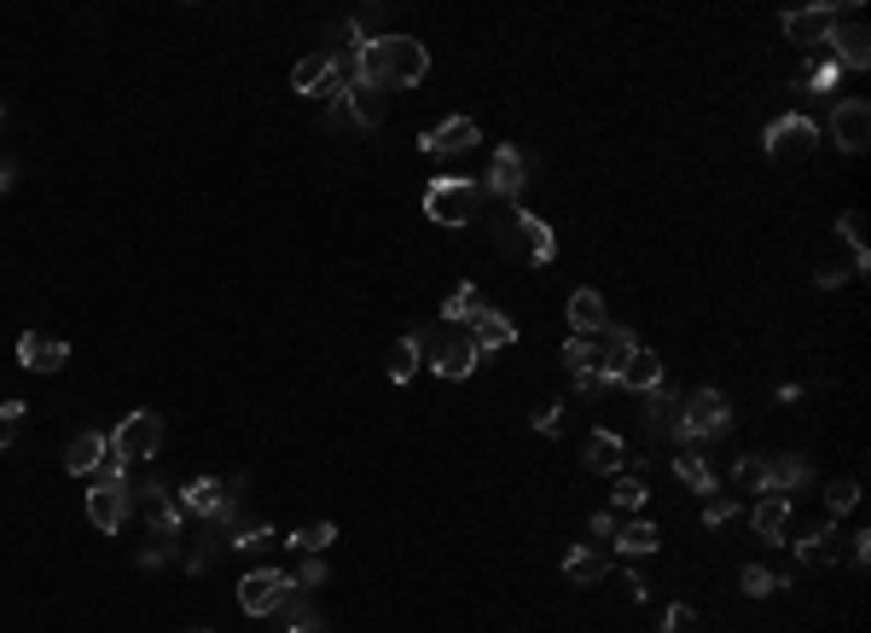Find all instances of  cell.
Masks as SVG:
<instances>
[{
    "label": "cell",
    "mask_w": 871,
    "mask_h": 633,
    "mask_svg": "<svg viewBox=\"0 0 871 633\" xmlns=\"http://www.w3.org/2000/svg\"><path fill=\"white\" fill-rule=\"evenodd\" d=\"M169 558H180V541H157V547L140 552V570H163Z\"/></svg>",
    "instance_id": "46"
},
{
    "label": "cell",
    "mask_w": 871,
    "mask_h": 633,
    "mask_svg": "<svg viewBox=\"0 0 871 633\" xmlns=\"http://www.w3.org/2000/svg\"><path fill=\"white\" fill-rule=\"evenodd\" d=\"M192 633H210V628H192Z\"/></svg>",
    "instance_id": "52"
},
{
    "label": "cell",
    "mask_w": 871,
    "mask_h": 633,
    "mask_svg": "<svg viewBox=\"0 0 871 633\" xmlns=\"http://www.w3.org/2000/svg\"><path fill=\"white\" fill-rule=\"evenodd\" d=\"M291 599H296V582L285 570H273V564H256V570H245V582H238L245 617H280Z\"/></svg>",
    "instance_id": "7"
},
{
    "label": "cell",
    "mask_w": 871,
    "mask_h": 633,
    "mask_svg": "<svg viewBox=\"0 0 871 633\" xmlns=\"http://www.w3.org/2000/svg\"><path fill=\"white\" fill-rule=\"evenodd\" d=\"M848 77V70L837 65V59H825V65H808V70H796V87L802 93H837V82Z\"/></svg>",
    "instance_id": "37"
},
{
    "label": "cell",
    "mask_w": 871,
    "mask_h": 633,
    "mask_svg": "<svg viewBox=\"0 0 871 633\" xmlns=\"http://www.w3.org/2000/svg\"><path fill=\"white\" fill-rule=\"evenodd\" d=\"M848 558H855V570H866L871 564V535L860 529V535H848Z\"/></svg>",
    "instance_id": "49"
},
{
    "label": "cell",
    "mask_w": 871,
    "mask_h": 633,
    "mask_svg": "<svg viewBox=\"0 0 871 633\" xmlns=\"http://www.w3.org/2000/svg\"><path fill=\"white\" fill-rule=\"evenodd\" d=\"M331 541H338V524H296V529L285 535V547H296L303 558H326Z\"/></svg>",
    "instance_id": "31"
},
{
    "label": "cell",
    "mask_w": 871,
    "mask_h": 633,
    "mask_svg": "<svg viewBox=\"0 0 871 633\" xmlns=\"http://www.w3.org/2000/svg\"><path fill=\"white\" fill-rule=\"evenodd\" d=\"M738 517V500H727V494H709V506H703V524L709 529H720V524H732Z\"/></svg>",
    "instance_id": "45"
},
{
    "label": "cell",
    "mask_w": 871,
    "mask_h": 633,
    "mask_svg": "<svg viewBox=\"0 0 871 633\" xmlns=\"http://www.w3.org/2000/svg\"><path fill=\"white\" fill-rule=\"evenodd\" d=\"M128 512H134V482L128 477H87V524L99 535H117L128 524Z\"/></svg>",
    "instance_id": "6"
},
{
    "label": "cell",
    "mask_w": 871,
    "mask_h": 633,
    "mask_svg": "<svg viewBox=\"0 0 871 633\" xmlns=\"http://www.w3.org/2000/svg\"><path fill=\"white\" fill-rule=\"evenodd\" d=\"M466 338L476 343V355H494V349L517 343V326H511V314H499V308H476L466 320Z\"/></svg>",
    "instance_id": "17"
},
{
    "label": "cell",
    "mask_w": 871,
    "mask_h": 633,
    "mask_svg": "<svg viewBox=\"0 0 871 633\" xmlns=\"http://www.w3.org/2000/svg\"><path fill=\"white\" fill-rule=\"evenodd\" d=\"M534 431H541V436H558V431H564V407H558V401L541 407V413H534Z\"/></svg>",
    "instance_id": "48"
},
{
    "label": "cell",
    "mask_w": 871,
    "mask_h": 633,
    "mask_svg": "<svg viewBox=\"0 0 871 633\" xmlns=\"http://www.w3.org/2000/svg\"><path fill=\"white\" fill-rule=\"evenodd\" d=\"M808 477H813V465L802 454L767 459V494H796V489H808Z\"/></svg>",
    "instance_id": "27"
},
{
    "label": "cell",
    "mask_w": 871,
    "mask_h": 633,
    "mask_svg": "<svg viewBox=\"0 0 871 633\" xmlns=\"http://www.w3.org/2000/svg\"><path fill=\"white\" fill-rule=\"evenodd\" d=\"M157 448H163V419L157 413H128L117 431H110V454L117 459H157Z\"/></svg>",
    "instance_id": "12"
},
{
    "label": "cell",
    "mask_w": 871,
    "mask_h": 633,
    "mask_svg": "<svg viewBox=\"0 0 871 633\" xmlns=\"http://www.w3.org/2000/svg\"><path fill=\"white\" fill-rule=\"evenodd\" d=\"M471 145H483V128H476L471 117H442L436 128H424V134H419V152L431 157V163L466 157Z\"/></svg>",
    "instance_id": "11"
},
{
    "label": "cell",
    "mask_w": 871,
    "mask_h": 633,
    "mask_svg": "<svg viewBox=\"0 0 871 633\" xmlns=\"http://www.w3.org/2000/svg\"><path fill=\"white\" fill-rule=\"evenodd\" d=\"M569 326H576V338H592V331H604V296L581 285L576 296H569Z\"/></svg>",
    "instance_id": "29"
},
{
    "label": "cell",
    "mask_w": 871,
    "mask_h": 633,
    "mask_svg": "<svg viewBox=\"0 0 871 633\" xmlns=\"http://www.w3.org/2000/svg\"><path fill=\"white\" fill-rule=\"evenodd\" d=\"M227 494H233V482H221V477H198V482H187V489H180L175 500H180V512L187 517H203V524H210V517L227 506Z\"/></svg>",
    "instance_id": "21"
},
{
    "label": "cell",
    "mask_w": 871,
    "mask_h": 633,
    "mask_svg": "<svg viewBox=\"0 0 871 633\" xmlns=\"http://www.w3.org/2000/svg\"><path fill=\"white\" fill-rule=\"evenodd\" d=\"M326 105H331V117L349 122V128H378V122H384V93L361 87V82H343Z\"/></svg>",
    "instance_id": "13"
},
{
    "label": "cell",
    "mask_w": 871,
    "mask_h": 633,
    "mask_svg": "<svg viewBox=\"0 0 871 633\" xmlns=\"http://www.w3.org/2000/svg\"><path fill=\"white\" fill-rule=\"evenodd\" d=\"M837 17H855V12H837V7H796V12H785V35L790 42H813V35H825L831 24H837Z\"/></svg>",
    "instance_id": "25"
},
{
    "label": "cell",
    "mask_w": 871,
    "mask_h": 633,
    "mask_svg": "<svg viewBox=\"0 0 871 633\" xmlns=\"http://www.w3.org/2000/svg\"><path fill=\"white\" fill-rule=\"evenodd\" d=\"M431 77V47L419 35H373L366 47L349 52V82L373 93H401Z\"/></svg>",
    "instance_id": "1"
},
{
    "label": "cell",
    "mask_w": 871,
    "mask_h": 633,
    "mask_svg": "<svg viewBox=\"0 0 871 633\" xmlns=\"http://www.w3.org/2000/svg\"><path fill=\"white\" fill-rule=\"evenodd\" d=\"M843 552H848V535L837 524H825V529H813L808 541H796V558H802L808 570H831Z\"/></svg>",
    "instance_id": "22"
},
{
    "label": "cell",
    "mask_w": 871,
    "mask_h": 633,
    "mask_svg": "<svg viewBox=\"0 0 871 633\" xmlns=\"http://www.w3.org/2000/svg\"><path fill=\"white\" fill-rule=\"evenodd\" d=\"M732 431V407L720 396L715 384L692 389V396L680 401V431H674V448H692V442H715Z\"/></svg>",
    "instance_id": "4"
},
{
    "label": "cell",
    "mask_w": 871,
    "mask_h": 633,
    "mask_svg": "<svg viewBox=\"0 0 871 633\" xmlns=\"http://www.w3.org/2000/svg\"><path fill=\"white\" fill-rule=\"evenodd\" d=\"M523 186H529V152H517V145H494V169H489V180H483V192L517 203V192H523Z\"/></svg>",
    "instance_id": "15"
},
{
    "label": "cell",
    "mask_w": 871,
    "mask_h": 633,
    "mask_svg": "<svg viewBox=\"0 0 871 633\" xmlns=\"http://www.w3.org/2000/svg\"><path fill=\"white\" fill-rule=\"evenodd\" d=\"M622 482H616V494H610V506L616 512H639L645 500H651V489H645V477L639 471H616Z\"/></svg>",
    "instance_id": "38"
},
{
    "label": "cell",
    "mask_w": 871,
    "mask_h": 633,
    "mask_svg": "<svg viewBox=\"0 0 871 633\" xmlns=\"http://www.w3.org/2000/svg\"><path fill=\"white\" fill-rule=\"evenodd\" d=\"M24 413H30L24 401H0V448H12V442H17V424H24Z\"/></svg>",
    "instance_id": "43"
},
{
    "label": "cell",
    "mask_w": 871,
    "mask_h": 633,
    "mask_svg": "<svg viewBox=\"0 0 871 633\" xmlns=\"http://www.w3.org/2000/svg\"><path fill=\"white\" fill-rule=\"evenodd\" d=\"M669 378V372H662V355H651V349H634V355H627V366H622V389H634V396H651V389Z\"/></svg>",
    "instance_id": "26"
},
{
    "label": "cell",
    "mask_w": 871,
    "mask_h": 633,
    "mask_svg": "<svg viewBox=\"0 0 871 633\" xmlns=\"http://www.w3.org/2000/svg\"><path fill=\"white\" fill-rule=\"evenodd\" d=\"M790 517H796V500H790V494H762V506L750 512V529L762 535V541L785 547V535H790Z\"/></svg>",
    "instance_id": "19"
},
{
    "label": "cell",
    "mask_w": 871,
    "mask_h": 633,
    "mask_svg": "<svg viewBox=\"0 0 871 633\" xmlns=\"http://www.w3.org/2000/svg\"><path fill=\"white\" fill-rule=\"evenodd\" d=\"M587 529H592V541H616V529H622V524H616V512H592V517H587Z\"/></svg>",
    "instance_id": "47"
},
{
    "label": "cell",
    "mask_w": 871,
    "mask_h": 633,
    "mask_svg": "<svg viewBox=\"0 0 871 633\" xmlns=\"http://www.w3.org/2000/svg\"><path fill=\"white\" fill-rule=\"evenodd\" d=\"M494 245H499V250H517L529 268H552V256H558V233H552L541 215H529V210H517V203H506V210L494 215Z\"/></svg>",
    "instance_id": "2"
},
{
    "label": "cell",
    "mask_w": 871,
    "mask_h": 633,
    "mask_svg": "<svg viewBox=\"0 0 871 633\" xmlns=\"http://www.w3.org/2000/svg\"><path fill=\"white\" fill-rule=\"evenodd\" d=\"M732 482H738V489H744V494H767V459L744 454V459L732 465Z\"/></svg>",
    "instance_id": "40"
},
{
    "label": "cell",
    "mask_w": 871,
    "mask_h": 633,
    "mask_svg": "<svg viewBox=\"0 0 871 633\" xmlns=\"http://www.w3.org/2000/svg\"><path fill=\"white\" fill-rule=\"evenodd\" d=\"M662 633H703V622H697L692 605H669L662 610Z\"/></svg>",
    "instance_id": "42"
},
{
    "label": "cell",
    "mask_w": 871,
    "mask_h": 633,
    "mask_svg": "<svg viewBox=\"0 0 871 633\" xmlns=\"http://www.w3.org/2000/svg\"><path fill=\"white\" fill-rule=\"evenodd\" d=\"M825 35H831V59H837L843 70H866L871 65V35H866L860 17H837Z\"/></svg>",
    "instance_id": "16"
},
{
    "label": "cell",
    "mask_w": 871,
    "mask_h": 633,
    "mask_svg": "<svg viewBox=\"0 0 871 633\" xmlns=\"http://www.w3.org/2000/svg\"><path fill=\"white\" fill-rule=\"evenodd\" d=\"M476 308H483V291H476L471 279H466V285H454V291H448V303H442V326H466Z\"/></svg>",
    "instance_id": "35"
},
{
    "label": "cell",
    "mask_w": 871,
    "mask_h": 633,
    "mask_svg": "<svg viewBox=\"0 0 871 633\" xmlns=\"http://www.w3.org/2000/svg\"><path fill=\"white\" fill-rule=\"evenodd\" d=\"M419 343H424V355H431V366H436V378H471L476 366H483V355H476V343L471 338H459V331H419Z\"/></svg>",
    "instance_id": "9"
},
{
    "label": "cell",
    "mask_w": 871,
    "mask_h": 633,
    "mask_svg": "<svg viewBox=\"0 0 871 633\" xmlns=\"http://www.w3.org/2000/svg\"><path fill=\"white\" fill-rule=\"evenodd\" d=\"M604 575H610V558H604V552H587V547L564 552V582H569V587H599Z\"/></svg>",
    "instance_id": "28"
},
{
    "label": "cell",
    "mask_w": 871,
    "mask_h": 633,
    "mask_svg": "<svg viewBox=\"0 0 871 633\" xmlns=\"http://www.w3.org/2000/svg\"><path fill=\"white\" fill-rule=\"evenodd\" d=\"M622 587H627V599H634V605H645V599H651V587H645L634 570H627V582H622Z\"/></svg>",
    "instance_id": "50"
},
{
    "label": "cell",
    "mask_w": 871,
    "mask_h": 633,
    "mask_svg": "<svg viewBox=\"0 0 871 633\" xmlns=\"http://www.w3.org/2000/svg\"><path fill=\"white\" fill-rule=\"evenodd\" d=\"M105 454H110V436H105V431H82V436L64 448V471H70V477H94L99 465H105Z\"/></svg>",
    "instance_id": "23"
},
{
    "label": "cell",
    "mask_w": 871,
    "mask_h": 633,
    "mask_svg": "<svg viewBox=\"0 0 871 633\" xmlns=\"http://www.w3.org/2000/svg\"><path fill=\"white\" fill-rule=\"evenodd\" d=\"M657 547H662V535H657V524H645V517L627 524V529H616V552L622 558H651Z\"/></svg>",
    "instance_id": "33"
},
{
    "label": "cell",
    "mask_w": 871,
    "mask_h": 633,
    "mask_svg": "<svg viewBox=\"0 0 871 633\" xmlns=\"http://www.w3.org/2000/svg\"><path fill=\"white\" fill-rule=\"evenodd\" d=\"M12 180H17V169H12V163H0V192H7Z\"/></svg>",
    "instance_id": "51"
},
{
    "label": "cell",
    "mask_w": 871,
    "mask_h": 633,
    "mask_svg": "<svg viewBox=\"0 0 871 633\" xmlns=\"http://www.w3.org/2000/svg\"><path fill=\"white\" fill-rule=\"evenodd\" d=\"M674 471H680V482H685V489L715 494V471H709V459H703L697 448H680V454H674Z\"/></svg>",
    "instance_id": "34"
},
{
    "label": "cell",
    "mask_w": 871,
    "mask_h": 633,
    "mask_svg": "<svg viewBox=\"0 0 871 633\" xmlns=\"http://www.w3.org/2000/svg\"><path fill=\"white\" fill-rule=\"evenodd\" d=\"M825 500H831V512H837V517H848V512L860 506V482H855V477H837V482L825 489Z\"/></svg>",
    "instance_id": "41"
},
{
    "label": "cell",
    "mask_w": 871,
    "mask_h": 633,
    "mask_svg": "<svg viewBox=\"0 0 871 633\" xmlns=\"http://www.w3.org/2000/svg\"><path fill=\"white\" fill-rule=\"evenodd\" d=\"M680 401H685V396H680L669 378H662L651 396H645V424H651V431H662L669 442H674V431H680Z\"/></svg>",
    "instance_id": "24"
},
{
    "label": "cell",
    "mask_w": 871,
    "mask_h": 633,
    "mask_svg": "<svg viewBox=\"0 0 871 633\" xmlns=\"http://www.w3.org/2000/svg\"><path fill=\"white\" fill-rule=\"evenodd\" d=\"M419 361H424L419 331H407V338H396V343H389V384H413Z\"/></svg>",
    "instance_id": "30"
},
{
    "label": "cell",
    "mask_w": 871,
    "mask_h": 633,
    "mask_svg": "<svg viewBox=\"0 0 871 633\" xmlns=\"http://www.w3.org/2000/svg\"><path fill=\"white\" fill-rule=\"evenodd\" d=\"M17 361H24V372H64L70 343L47 338V331H24V338H17Z\"/></svg>",
    "instance_id": "18"
},
{
    "label": "cell",
    "mask_w": 871,
    "mask_h": 633,
    "mask_svg": "<svg viewBox=\"0 0 871 633\" xmlns=\"http://www.w3.org/2000/svg\"><path fill=\"white\" fill-rule=\"evenodd\" d=\"M291 582H296V593H308V599H314V593H320V587H326V558H308V564H303V570H296V575H291Z\"/></svg>",
    "instance_id": "44"
},
{
    "label": "cell",
    "mask_w": 871,
    "mask_h": 633,
    "mask_svg": "<svg viewBox=\"0 0 871 633\" xmlns=\"http://www.w3.org/2000/svg\"><path fill=\"white\" fill-rule=\"evenodd\" d=\"M837 238L848 245V268H855V273H871V245H866V227H860L855 210L837 215Z\"/></svg>",
    "instance_id": "32"
},
{
    "label": "cell",
    "mask_w": 871,
    "mask_h": 633,
    "mask_svg": "<svg viewBox=\"0 0 871 633\" xmlns=\"http://www.w3.org/2000/svg\"><path fill=\"white\" fill-rule=\"evenodd\" d=\"M634 349H639V338H634L627 326H604V331H592V338H587V366H592V378H599V384H616Z\"/></svg>",
    "instance_id": "10"
},
{
    "label": "cell",
    "mask_w": 871,
    "mask_h": 633,
    "mask_svg": "<svg viewBox=\"0 0 871 633\" xmlns=\"http://www.w3.org/2000/svg\"><path fill=\"white\" fill-rule=\"evenodd\" d=\"M831 140H837L843 157H860L871 145V105L866 99H843L837 110H831Z\"/></svg>",
    "instance_id": "14"
},
{
    "label": "cell",
    "mask_w": 871,
    "mask_h": 633,
    "mask_svg": "<svg viewBox=\"0 0 871 633\" xmlns=\"http://www.w3.org/2000/svg\"><path fill=\"white\" fill-rule=\"evenodd\" d=\"M581 465L592 477H616V471H627V442L616 431H592L581 448Z\"/></svg>",
    "instance_id": "20"
},
{
    "label": "cell",
    "mask_w": 871,
    "mask_h": 633,
    "mask_svg": "<svg viewBox=\"0 0 871 633\" xmlns=\"http://www.w3.org/2000/svg\"><path fill=\"white\" fill-rule=\"evenodd\" d=\"M483 180H466V175H436L424 186V215L436 221V227H471L476 215H483Z\"/></svg>",
    "instance_id": "3"
},
{
    "label": "cell",
    "mask_w": 871,
    "mask_h": 633,
    "mask_svg": "<svg viewBox=\"0 0 871 633\" xmlns=\"http://www.w3.org/2000/svg\"><path fill=\"white\" fill-rule=\"evenodd\" d=\"M762 152L778 163V169H796V163H808L820 152V122L802 117V110H785V117H773L762 128Z\"/></svg>",
    "instance_id": "5"
},
{
    "label": "cell",
    "mask_w": 871,
    "mask_h": 633,
    "mask_svg": "<svg viewBox=\"0 0 871 633\" xmlns=\"http://www.w3.org/2000/svg\"><path fill=\"white\" fill-rule=\"evenodd\" d=\"M349 82V52H308V59H296L291 70V87L303 93V99H331Z\"/></svg>",
    "instance_id": "8"
},
{
    "label": "cell",
    "mask_w": 871,
    "mask_h": 633,
    "mask_svg": "<svg viewBox=\"0 0 871 633\" xmlns=\"http://www.w3.org/2000/svg\"><path fill=\"white\" fill-rule=\"evenodd\" d=\"M280 617H285V633H331V628H326V617L308 605V593H296V599L280 610Z\"/></svg>",
    "instance_id": "36"
},
{
    "label": "cell",
    "mask_w": 871,
    "mask_h": 633,
    "mask_svg": "<svg viewBox=\"0 0 871 633\" xmlns=\"http://www.w3.org/2000/svg\"><path fill=\"white\" fill-rule=\"evenodd\" d=\"M738 587H744L750 599H767V593L790 587V575H773V570H762V564H744V575H738Z\"/></svg>",
    "instance_id": "39"
}]
</instances>
